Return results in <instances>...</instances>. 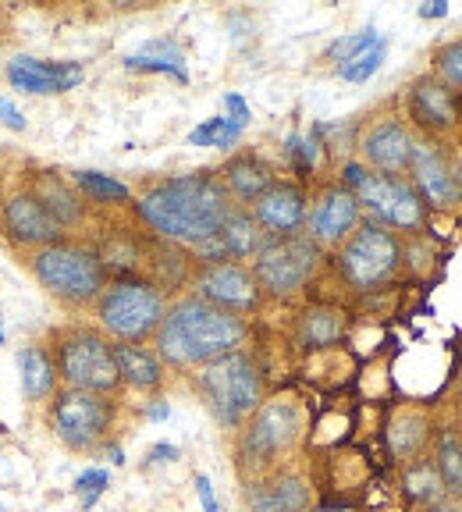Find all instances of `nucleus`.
<instances>
[{
	"mask_svg": "<svg viewBox=\"0 0 462 512\" xmlns=\"http://www.w3.org/2000/svg\"><path fill=\"white\" fill-rule=\"evenodd\" d=\"M36 203L54 217L57 224H72V221H82V207L79 200L72 196V189L54 175H43L36 178Z\"/></svg>",
	"mask_w": 462,
	"mask_h": 512,
	"instance_id": "obj_24",
	"label": "nucleus"
},
{
	"mask_svg": "<svg viewBox=\"0 0 462 512\" xmlns=\"http://www.w3.org/2000/svg\"><path fill=\"white\" fill-rule=\"evenodd\" d=\"M217 239H221L228 260H246V256H256V249L263 246L260 224H256L249 214H242V210H231V217L224 221Z\"/></svg>",
	"mask_w": 462,
	"mask_h": 512,
	"instance_id": "obj_23",
	"label": "nucleus"
},
{
	"mask_svg": "<svg viewBox=\"0 0 462 512\" xmlns=\"http://www.w3.org/2000/svg\"><path fill=\"white\" fill-rule=\"evenodd\" d=\"M196 288H200V299L210 306H217V310L224 313H246L256 306V299H260V285H256L253 271H246V267L239 264H217V267H207V271L200 274V281H196Z\"/></svg>",
	"mask_w": 462,
	"mask_h": 512,
	"instance_id": "obj_13",
	"label": "nucleus"
},
{
	"mask_svg": "<svg viewBox=\"0 0 462 512\" xmlns=\"http://www.w3.org/2000/svg\"><path fill=\"white\" fill-rule=\"evenodd\" d=\"M8 79L25 93H64L82 82V68L72 61H36V57H15L8 64Z\"/></svg>",
	"mask_w": 462,
	"mask_h": 512,
	"instance_id": "obj_15",
	"label": "nucleus"
},
{
	"mask_svg": "<svg viewBox=\"0 0 462 512\" xmlns=\"http://www.w3.org/2000/svg\"><path fill=\"white\" fill-rule=\"evenodd\" d=\"M402 267V242L381 224H359L342 246V274L356 288H377Z\"/></svg>",
	"mask_w": 462,
	"mask_h": 512,
	"instance_id": "obj_10",
	"label": "nucleus"
},
{
	"mask_svg": "<svg viewBox=\"0 0 462 512\" xmlns=\"http://www.w3.org/2000/svg\"><path fill=\"white\" fill-rule=\"evenodd\" d=\"M107 480H111V477H107V470H82L79 477H75L72 491L82 498V509H93L96 498L107 491Z\"/></svg>",
	"mask_w": 462,
	"mask_h": 512,
	"instance_id": "obj_35",
	"label": "nucleus"
},
{
	"mask_svg": "<svg viewBox=\"0 0 462 512\" xmlns=\"http://www.w3.org/2000/svg\"><path fill=\"white\" fill-rule=\"evenodd\" d=\"M406 488H409V495H413L416 502H423V505H438L441 498L448 495L445 480H441V473H438V466L423 463V459L406 470Z\"/></svg>",
	"mask_w": 462,
	"mask_h": 512,
	"instance_id": "obj_27",
	"label": "nucleus"
},
{
	"mask_svg": "<svg viewBox=\"0 0 462 512\" xmlns=\"http://www.w3.org/2000/svg\"><path fill=\"white\" fill-rule=\"evenodd\" d=\"M388 441H391V452H395V456H416L420 445L427 441V420L416 413H402L399 420L391 424Z\"/></svg>",
	"mask_w": 462,
	"mask_h": 512,
	"instance_id": "obj_29",
	"label": "nucleus"
},
{
	"mask_svg": "<svg viewBox=\"0 0 462 512\" xmlns=\"http://www.w3.org/2000/svg\"><path fill=\"white\" fill-rule=\"evenodd\" d=\"M32 271L64 303H93L104 296V260L79 246H43L32 256Z\"/></svg>",
	"mask_w": 462,
	"mask_h": 512,
	"instance_id": "obj_4",
	"label": "nucleus"
},
{
	"mask_svg": "<svg viewBox=\"0 0 462 512\" xmlns=\"http://www.w3.org/2000/svg\"><path fill=\"white\" fill-rule=\"evenodd\" d=\"M114 424V402L93 392H61L54 402V431L75 452H89L107 438Z\"/></svg>",
	"mask_w": 462,
	"mask_h": 512,
	"instance_id": "obj_11",
	"label": "nucleus"
},
{
	"mask_svg": "<svg viewBox=\"0 0 462 512\" xmlns=\"http://www.w3.org/2000/svg\"><path fill=\"white\" fill-rule=\"evenodd\" d=\"M57 370L72 392L107 395L118 388L121 374L114 363V345H107L93 331H75L57 349Z\"/></svg>",
	"mask_w": 462,
	"mask_h": 512,
	"instance_id": "obj_9",
	"label": "nucleus"
},
{
	"mask_svg": "<svg viewBox=\"0 0 462 512\" xmlns=\"http://www.w3.org/2000/svg\"><path fill=\"white\" fill-rule=\"evenodd\" d=\"M150 420H168V406L160 402V406H150Z\"/></svg>",
	"mask_w": 462,
	"mask_h": 512,
	"instance_id": "obj_43",
	"label": "nucleus"
},
{
	"mask_svg": "<svg viewBox=\"0 0 462 512\" xmlns=\"http://www.w3.org/2000/svg\"><path fill=\"white\" fill-rule=\"evenodd\" d=\"M242 136V128L235 125V121L228 118H210L203 121L200 128H192L189 132V143L192 146H217V150H228V146H235Z\"/></svg>",
	"mask_w": 462,
	"mask_h": 512,
	"instance_id": "obj_30",
	"label": "nucleus"
},
{
	"mask_svg": "<svg viewBox=\"0 0 462 512\" xmlns=\"http://www.w3.org/2000/svg\"><path fill=\"white\" fill-rule=\"evenodd\" d=\"M75 185L86 189L93 200L100 203H111V200H128V185L114 182L111 175H96V171H75Z\"/></svg>",
	"mask_w": 462,
	"mask_h": 512,
	"instance_id": "obj_31",
	"label": "nucleus"
},
{
	"mask_svg": "<svg viewBox=\"0 0 462 512\" xmlns=\"http://www.w3.org/2000/svg\"><path fill=\"white\" fill-rule=\"evenodd\" d=\"M384 54H388V43H384V40H377L374 47L367 50V54H359L356 61L342 64V79H349V82H367L370 75H374L377 68H381Z\"/></svg>",
	"mask_w": 462,
	"mask_h": 512,
	"instance_id": "obj_33",
	"label": "nucleus"
},
{
	"mask_svg": "<svg viewBox=\"0 0 462 512\" xmlns=\"http://www.w3.org/2000/svg\"><path fill=\"white\" fill-rule=\"evenodd\" d=\"M246 324L235 313L196 299L175 303L157 328V352L171 367H207L228 352H239Z\"/></svg>",
	"mask_w": 462,
	"mask_h": 512,
	"instance_id": "obj_2",
	"label": "nucleus"
},
{
	"mask_svg": "<svg viewBox=\"0 0 462 512\" xmlns=\"http://www.w3.org/2000/svg\"><path fill=\"white\" fill-rule=\"evenodd\" d=\"M253 221L278 239V235H295V228H303L306 221V196L299 185L274 182L263 192L253 207Z\"/></svg>",
	"mask_w": 462,
	"mask_h": 512,
	"instance_id": "obj_14",
	"label": "nucleus"
},
{
	"mask_svg": "<svg viewBox=\"0 0 462 512\" xmlns=\"http://www.w3.org/2000/svg\"><path fill=\"white\" fill-rule=\"evenodd\" d=\"M320 512H349V509H320Z\"/></svg>",
	"mask_w": 462,
	"mask_h": 512,
	"instance_id": "obj_45",
	"label": "nucleus"
},
{
	"mask_svg": "<svg viewBox=\"0 0 462 512\" xmlns=\"http://www.w3.org/2000/svg\"><path fill=\"white\" fill-rule=\"evenodd\" d=\"M139 214L164 239L200 246L231 217V196L214 175H182L153 185L139 200Z\"/></svg>",
	"mask_w": 462,
	"mask_h": 512,
	"instance_id": "obj_1",
	"label": "nucleus"
},
{
	"mask_svg": "<svg viewBox=\"0 0 462 512\" xmlns=\"http://www.w3.org/2000/svg\"><path fill=\"white\" fill-rule=\"evenodd\" d=\"M4 224L11 239L25 246H57L61 239V224L36 203V196H25V192L4 203Z\"/></svg>",
	"mask_w": 462,
	"mask_h": 512,
	"instance_id": "obj_19",
	"label": "nucleus"
},
{
	"mask_svg": "<svg viewBox=\"0 0 462 512\" xmlns=\"http://www.w3.org/2000/svg\"><path fill=\"white\" fill-rule=\"evenodd\" d=\"M438 75H441V82H445L448 89H459L462 93V40H455V43H448V47H441L438 50Z\"/></svg>",
	"mask_w": 462,
	"mask_h": 512,
	"instance_id": "obj_34",
	"label": "nucleus"
},
{
	"mask_svg": "<svg viewBox=\"0 0 462 512\" xmlns=\"http://www.w3.org/2000/svg\"><path fill=\"white\" fill-rule=\"evenodd\" d=\"M18 367H22V392L29 402H40L54 392V363L43 349H22Z\"/></svg>",
	"mask_w": 462,
	"mask_h": 512,
	"instance_id": "obj_25",
	"label": "nucleus"
},
{
	"mask_svg": "<svg viewBox=\"0 0 462 512\" xmlns=\"http://www.w3.org/2000/svg\"><path fill=\"white\" fill-rule=\"evenodd\" d=\"M150 459L153 463H175L178 448L175 445H157V448H150Z\"/></svg>",
	"mask_w": 462,
	"mask_h": 512,
	"instance_id": "obj_41",
	"label": "nucleus"
},
{
	"mask_svg": "<svg viewBox=\"0 0 462 512\" xmlns=\"http://www.w3.org/2000/svg\"><path fill=\"white\" fill-rule=\"evenodd\" d=\"M356 221H359V200L345 185H335V189H327L324 196H320L317 210H313V217H310L313 242H317V246L320 242L335 246V242L349 239Z\"/></svg>",
	"mask_w": 462,
	"mask_h": 512,
	"instance_id": "obj_18",
	"label": "nucleus"
},
{
	"mask_svg": "<svg viewBox=\"0 0 462 512\" xmlns=\"http://www.w3.org/2000/svg\"><path fill=\"white\" fill-rule=\"evenodd\" d=\"M196 491H200L203 509H207V512H217V498H214V491H210V480H207V477H196Z\"/></svg>",
	"mask_w": 462,
	"mask_h": 512,
	"instance_id": "obj_40",
	"label": "nucleus"
},
{
	"mask_svg": "<svg viewBox=\"0 0 462 512\" xmlns=\"http://www.w3.org/2000/svg\"><path fill=\"white\" fill-rule=\"evenodd\" d=\"M313 502V491L295 473H274L256 484H249L246 505L249 512H306Z\"/></svg>",
	"mask_w": 462,
	"mask_h": 512,
	"instance_id": "obj_17",
	"label": "nucleus"
},
{
	"mask_svg": "<svg viewBox=\"0 0 462 512\" xmlns=\"http://www.w3.org/2000/svg\"><path fill=\"white\" fill-rule=\"evenodd\" d=\"M114 363H118L121 381H128L132 388H139V392H153V388H160V381H164L160 360L153 352L139 349V345H128V342L114 345Z\"/></svg>",
	"mask_w": 462,
	"mask_h": 512,
	"instance_id": "obj_22",
	"label": "nucleus"
},
{
	"mask_svg": "<svg viewBox=\"0 0 462 512\" xmlns=\"http://www.w3.org/2000/svg\"><path fill=\"white\" fill-rule=\"evenodd\" d=\"M345 189L359 200V207L367 203L384 224L402 228V232H416L423 224V200L420 192L399 175H381V171H367L363 164H349L345 168Z\"/></svg>",
	"mask_w": 462,
	"mask_h": 512,
	"instance_id": "obj_6",
	"label": "nucleus"
},
{
	"mask_svg": "<svg viewBox=\"0 0 462 512\" xmlns=\"http://www.w3.org/2000/svg\"><path fill=\"white\" fill-rule=\"evenodd\" d=\"M438 473L445 480V491L462 498V438L452 431H445L438 438Z\"/></svg>",
	"mask_w": 462,
	"mask_h": 512,
	"instance_id": "obj_28",
	"label": "nucleus"
},
{
	"mask_svg": "<svg viewBox=\"0 0 462 512\" xmlns=\"http://www.w3.org/2000/svg\"><path fill=\"white\" fill-rule=\"evenodd\" d=\"M377 40H381V36H377V29L352 32V36H342L338 43H331V47H327V57H331V61H338V64H349V61H356L359 54H367Z\"/></svg>",
	"mask_w": 462,
	"mask_h": 512,
	"instance_id": "obj_32",
	"label": "nucleus"
},
{
	"mask_svg": "<svg viewBox=\"0 0 462 512\" xmlns=\"http://www.w3.org/2000/svg\"><path fill=\"white\" fill-rule=\"evenodd\" d=\"M271 185L274 171L260 157H253V153L228 160V168H224V189H228V196H235L242 203H256Z\"/></svg>",
	"mask_w": 462,
	"mask_h": 512,
	"instance_id": "obj_21",
	"label": "nucleus"
},
{
	"mask_svg": "<svg viewBox=\"0 0 462 512\" xmlns=\"http://www.w3.org/2000/svg\"><path fill=\"white\" fill-rule=\"evenodd\" d=\"M224 107H228V114H224L228 121H235L239 128L249 125V104L242 100L239 93H228V96H224Z\"/></svg>",
	"mask_w": 462,
	"mask_h": 512,
	"instance_id": "obj_38",
	"label": "nucleus"
},
{
	"mask_svg": "<svg viewBox=\"0 0 462 512\" xmlns=\"http://www.w3.org/2000/svg\"><path fill=\"white\" fill-rule=\"evenodd\" d=\"M299 338L313 349L320 345H331L342 338V313L338 310H327V306H317L303 317V328H299Z\"/></svg>",
	"mask_w": 462,
	"mask_h": 512,
	"instance_id": "obj_26",
	"label": "nucleus"
},
{
	"mask_svg": "<svg viewBox=\"0 0 462 512\" xmlns=\"http://www.w3.org/2000/svg\"><path fill=\"white\" fill-rule=\"evenodd\" d=\"M409 168H413L416 189L427 203L448 210L462 200V175L438 143H416Z\"/></svg>",
	"mask_w": 462,
	"mask_h": 512,
	"instance_id": "obj_12",
	"label": "nucleus"
},
{
	"mask_svg": "<svg viewBox=\"0 0 462 512\" xmlns=\"http://www.w3.org/2000/svg\"><path fill=\"white\" fill-rule=\"evenodd\" d=\"M445 15H448L445 0H431V4H423L420 8V18H445Z\"/></svg>",
	"mask_w": 462,
	"mask_h": 512,
	"instance_id": "obj_42",
	"label": "nucleus"
},
{
	"mask_svg": "<svg viewBox=\"0 0 462 512\" xmlns=\"http://www.w3.org/2000/svg\"><path fill=\"white\" fill-rule=\"evenodd\" d=\"M320 264V246L306 235H278L256 249L253 278L271 296H295L313 278Z\"/></svg>",
	"mask_w": 462,
	"mask_h": 512,
	"instance_id": "obj_7",
	"label": "nucleus"
},
{
	"mask_svg": "<svg viewBox=\"0 0 462 512\" xmlns=\"http://www.w3.org/2000/svg\"><path fill=\"white\" fill-rule=\"evenodd\" d=\"M413 146L416 139L409 136V128L402 121H377L367 136H363V157L381 175H399V171L409 168V160H413Z\"/></svg>",
	"mask_w": 462,
	"mask_h": 512,
	"instance_id": "obj_16",
	"label": "nucleus"
},
{
	"mask_svg": "<svg viewBox=\"0 0 462 512\" xmlns=\"http://www.w3.org/2000/svg\"><path fill=\"white\" fill-rule=\"evenodd\" d=\"M125 68H132V72H164V75H175L178 82H189V72H185L182 64L160 61V57L132 54V57H125Z\"/></svg>",
	"mask_w": 462,
	"mask_h": 512,
	"instance_id": "obj_36",
	"label": "nucleus"
},
{
	"mask_svg": "<svg viewBox=\"0 0 462 512\" xmlns=\"http://www.w3.org/2000/svg\"><path fill=\"white\" fill-rule=\"evenodd\" d=\"M409 111H413L416 125L427 132H448L459 125V100L441 79H420L409 89Z\"/></svg>",
	"mask_w": 462,
	"mask_h": 512,
	"instance_id": "obj_20",
	"label": "nucleus"
},
{
	"mask_svg": "<svg viewBox=\"0 0 462 512\" xmlns=\"http://www.w3.org/2000/svg\"><path fill=\"white\" fill-rule=\"evenodd\" d=\"M143 57H160V61L182 64V68H185L182 50H178L175 43H168V40H150V43H146V47H143Z\"/></svg>",
	"mask_w": 462,
	"mask_h": 512,
	"instance_id": "obj_37",
	"label": "nucleus"
},
{
	"mask_svg": "<svg viewBox=\"0 0 462 512\" xmlns=\"http://www.w3.org/2000/svg\"><path fill=\"white\" fill-rule=\"evenodd\" d=\"M96 313H100V324L114 338L136 345L160 328L168 306H164L160 288L146 285V281H114L111 288H104Z\"/></svg>",
	"mask_w": 462,
	"mask_h": 512,
	"instance_id": "obj_5",
	"label": "nucleus"
},
{
	"mask_svg": "<svg viewBox=\"0 0 462 512\" xmlns=\"http://www.w3.org/2000/svg\"><path fill=\"white\" fill-rule=\"evenodd\" d=\"M0 345H4V328H0Z\"/></svg>",
	"mask_w": 462,
	"mask_h": 512,
	"instance_id": "obj_46",
	"label": "nucleus"
},
{
	"mask_svg": "<svg viewBox=\"0 0 462 512\" xmlns=\"http://www.w3.org/2000/svg\"><path fill=\"white\" fill-rule=\"evenodd\" d=\"M299 434H303V409L285 399L267 402V406L256 409L246 434H242V466L253 473H267L274 459L285 456L288 448L299 441Z\"/></svg>",
	"mask_w": 462,
	"mask_h": 512,
	"instance_id": "obj_8",
	"label": "nucleus"
},
{
	"mask_svg": "<svg viewBox=\"0 0 462 512\" xmlns=\"http://www.w3.org/2000/svg\"><path fill=\"white\" fill-rule=\"evenodd\" d=\"M0 121H4L8 128H15V132H22V128H25L22 111H18V107L11 104V100H4V96H0Z\"/></svg>",
	"mask_w": 462,
	"mask_h": 512,
	"instance_id": "obj_39",
	"label": "nucleus"
},
{
	"mask_svg": "<svg viewBox=\"0 0 462 512\" xmlns=\"http://www.w3.org/2000/svg\"><path fill=\"white\" fill-rule=\"evenodd\" d=\"M434 512H462V509H448V505H441V509H434Z\"/></svg>",
	"mask_w": 462,
	"mask_h": 512,
	"instance_id": "obj_44",
	"label": "nucleus"
},
{
	"mask_svg": "<svg viewBox=\"0 0 462 512\" xmlns=\"http://www.w3.org/2000/svg\"><path fill=\"white\" fill-rule=\"evenodd\" d=\"M196 388L214 420L224 427H239L246 416L260 409V374L246 352H228L221 360L207 363L196 374Z\"/></svg>",
	"mask_w": 462,
	"mask_h": 512,
	"instance_id": "obj_3",
	"label": "nucleus"
}]
</instances>
